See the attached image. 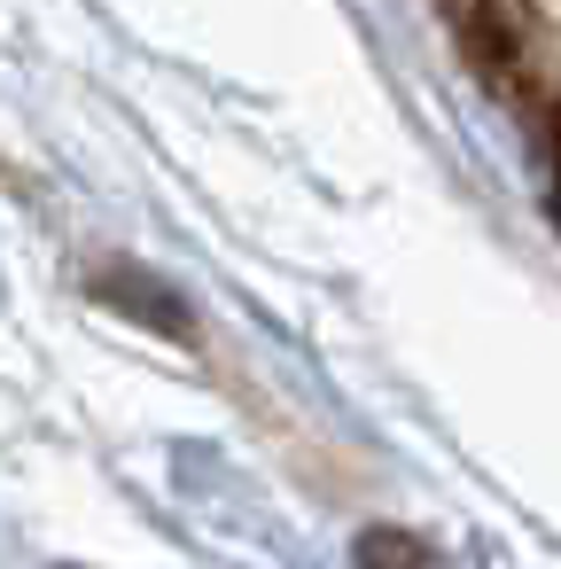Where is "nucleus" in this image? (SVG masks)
<instances>
[{
    "label": "nucleus",
    "mask_w": 561,
    "mask_h": 569,
    "mask_svg": "<svg viewBox=\"0 0 561 569\" xmlns=\"http://www.w3.org/2000/svg\"><path fill=\"white\" fill-rule=\"evenodd\" d=\"M359 569H429V546L405 530H367L359 538Z\"/></svg>",
    "instance_id": "1"
},
{
    "label": "nucleus",
    "mask_w": 561,
    "mask_h": 569,
    "mask_svg": "<svg viewBox=\"0 0 561 569\" xmlns=\"http://www.w3.org/2000/svg\"><path fill=\"white\" fill-rule=\"evenodd\" d=\"M545 157H553V219H561V102L545 118Z\"/></svg>",
    "instance_id": "2"
}]
</instances>
